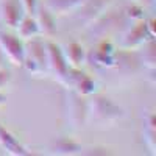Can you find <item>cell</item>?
Wrapping results in <instances>:
<instances>
[{"label": "cell", "mask_w": 156, "mask_h": 156, "mask_svg": "<svg viewBox=\"0 0 156 156\" xmlns=\"http://www.w3.org/2000/svg\"><path fill=\"white\" fill-rule=\"evenodd\" d=\"M123 115V111L115 103L106 97H94L87 101V120H90L95 126L106 128L114 125Z\"/></svg>", "instance_id": "obj_1"}, {"label": "cell", "mask_w": 156, "mask_h": 156, "mask_svg": "<svg viewBox=\"0 0 156 156\" xmlns=\"http://www.w3.org/2000/svg\"><path fill=\"white\" fill-rule=\"evenodd\" d=\"M66 119L72 128H80L87 122V101L73 89L66 92Z\"/></svg>", "instance_id": "obj_2"}, {"label": "cell", "mask_w": 156, "mask_h": 156, "mask_svg": "<svg viewBox=\"0 0 156 156\" xmlns=\"http://www.w3.org/2000/svg\"><path fill=\"white\" fill-rule=\"evenodd\" d=\"M45 47V67L47 72H50L51 75H55L58 78V81L62 83L64 78H66L67 72H69V64L66 61V56H64L62 50L53 44V42H44Z\"/></svg>", "instance_id": "obj_3"}, {"label": "cell", "mask_w": 156, "mask_h": 156, "mask_svg": "<svg viewBox=\"0 0 156 156\" xmlns=\"http://www.w3.org/2000/svg\"><path fill=\"white\" fill-rule=\"evenodd\" d=\"M23 66L33 75H41L47 70V67H45V47H44L42 41L33 37V41L25 47Z\"/></svg>", "instance_id": "obj_4"}, {"label": "cell", "mask_w": 156, "mask_h": 156, "mask_svg": "<svg viewBox=\"0 0 156 156\" xmlns=\"http://www.w3.org/2000/svg\"><path fill=\"white\" fill-rule=\"evenodd\" d=\"M0 51L5 59H8L12 66H23L25 45L22 41L6 31H0Z\"/></svg>", "instance_id": "obj_5"}, {"label": "cell", "mask_w": 156, "mask_h": 156, "mask_svg": "<svg viewBox=\"0 0 156 156\" xmlns=\"http://www.w3.org/2000/svg\"><path fill=\"white\" fill-rule=\"evenodd\" d=\"M111 5V0H84L81 6L76 9V20L90 27L95 20H98Z\"/></svg>", "instance_id": "obj_6"}, {"label": "cell", "mask_w": 156, "mask_h": 156, "mask_svg": "<svg viewBox=\"0 0 156 156\" xmlns=\"http://www.w3.org/2000/svg\"><path fill=\"white\" fill-rule=\"evenodd\" d=\"M153 22H140L134 28H131L122 39V47L123 48H134L147 42V39H153Z\"/></svg>", "instance_id": "obj_7"}, {"label": "cell", "mask_w": 156, "mask_h": 156, "mask_svg": "<svg viewBox=\"0 0 156 156\" xmlns=\"http://www.w3.org/2000/svg\"><path fill=\"white\" fill-rule=\"evenodd\" d=\"M23 8L20 0H0V22L8 28H16L22 16Z\"/></svg>", "instance_id": "obj_8"}, {"label": "cell", "mask_w": 156, "mask_h": 156, "mask_svg": "<svg viewBox=\"0 0 156 156\" xmlns=\"http://www.w3.org/2000/svg\"><path fill=\"white\" fill-rule=\"evenodd\" d=\"M0 144H2V147L5 148V151L9 153V154H14V156L28 154V151L25 150V147L22 144H19V140L2 126H0Z\"/></svg>", "instance_id": "obj_9"}, {"label": "cell", "mask_w": 156, "mask_h": 156, "mask_svg": "<svg viewBox=\"0 0 156 156\" xmlns=\"http://www.w3.org/2000/svg\"><path fill=\"white\" fill-rule=\"evenodd\" d=\"M36 23L39 28V34L44 36H51L55 33V19H53V12H50L48 9H37V16H36Z\"/></svg>", "instance_id": "obj_10"}, {"label": "cell", "mask_w": 156, "mask_h": 156, "mask_svg": "<svg viewBox=\"0 0 156 156\" xmlns=\"http://www.w3.org/2000/svg\"><path fill=\"white\" fill-rule=\"evenodd\" d=\"M84 0H48V11L56 14H67V12L76 11L81 6Z\"/></svg>", "instance_id": "obj_11"}, {"label": "cell", "mask_w": 156, "mask_h": 156, "mask_svg": "<svg viewBox=\"0 0 156 156\" xmlns=\"http://www.w3.org/2000/svg\"><path fill=\"white\" fill-rule=\"evenodd\" d=\"M154 115L150 112L144 117V140L148 147V150L154 154V148H156V128H154Z\"/></svg>", "instance_id": "obj_12"}, {"label": "cell", "mask_w": 156, "mask_h": 156, "mask_svg": "<svg viewBox=\"0 0 156 156\" xmlns=\"http://www.w3.org/2000/svg\"><path fill=\"white\" fill-rule=\"evenodd\" d=\"M66 61L69 64V67H73V69H78L83 64L84 61V50L80 44L76 42H70L67 45V51H66Z\"/></svg>", "instance_id": "obj_13"}, {"label": "cell", "mask_w": 156, "mask_h": 156, "mask_svg": "<svg viewBox=\"0 0 156 156\" xmlns=\"http://www.w3.org/2000/svg\"><path fill=\"white\" fill-rule=\"evenodd\" d=\"M17 33H19V37L22 39H33L39 34V28H37V23L33 17L27 16V17H22L19 25H17Z\"/></svg>", "instance_id": "obj_14"}, {"label": "cell", "mask_w": 156, "mask_h": 156, "mask_svg": "<svg viewBox=\"0 0 156 156\" xmlns=\"http://www.w3.org/2000/svg\"><path fill=\"white\" fill-rule=\"evenodd\" d=\"M80 151H81V147L72 139H66V137L56 140L51 145V153H56V154H76Z\"/></svg>", "instance_id": "obj_15"}, {"label": "cell", "mask_w": 156, "mask_h": 156, "mask_svg": "<svg viewBox=\"0 0 156 156\" xmlns=\"http://www.w3.org/2000/svg\"><path fill=\"white\" fill-rule=\"evenodd\" d=\"M20 3H22L23 12H27L28 16L36 12V0H20Z\"/></svg>", "instance_id": "obj_16"}, {"label": "cell", "mask_w": 156, "mask_h": 156, "mask_svg": "<svg viewBox=\"0 0 156 156\" xmlns=\"http://www.w3.org/2000/svg\"><path fill=\"white\" fill-rule=\"evenodd\" d=\"M11 80V73L5 69H0V89H3Z\"/></svg>", "instance_id": "obj_17"}, {"label": "cell", "mask_w": 156, "mask_h": 156, "mask_svg": "<svg viewBox=\"0 0 156 156\" xmlns=\"http://www.w3.org/2000/svg\"><path fill=\"white\" fill-rule=\"evenodd\" d=\"M5 101H6V97H5L3 94H0V106H2V105H3Z\"/></svg>", "instance_id": "obj_18"}, {"label": "cell", "mask_w": 156, "mask_h": 156, "mask_svg": "<svg viewBox=\"0 0 156 156\" xmlns=\"http://www.w3.org/2000/svg\"><path fill=\"white\" fill-rule=\"evenodd\" d=\"M134 3H137V5H144V3H147L148 0H133Z\"/></svg>", "instance_id": "obj_19"}, {"label": "cell", "mask_w": 156, "mask_h": 156, "mask_svg": "<svg viewBox=\"0 0 156 156\" xmlns=\"http://www.w3.org/2000/svg\"><path fill=\"white\" fill-rule=\"evenodd\" d=\"M3 59H5V58H3V55H2V51H0V66H2V62H3Z\"/></svg>", "instance_id": "obj_20"}]
</instances>
